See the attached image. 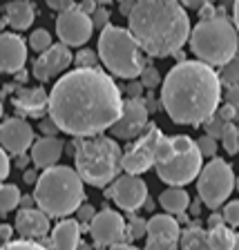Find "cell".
<instances>
[{
  "mask_svg": "<svg viewBox=\"0 0 239 250\" xmlns=\"http://www.w3.org/2000/svg\"><path fill=\"white\" fill-rule=\"evenodd\" d=\"M146 228H148V221L146 219H141V217H134V214H132L130 217V224L125 226V237H128V239H141V237H146Z\"/></svg>",
  "mask_w": 239,
  "mask_h": 250,
  "instance_id": "obj_30",
  "label": "cell"
},
{
  "mask_svg": "<svg viewBox=\"0 0 239 250\" xmlns=\"http://www.w3.org/2000/svg\"><path fill=\"white\" fill-rule=\"evenodd\" d=\"M52 246L61 250H72L81 246V224L76 219H63L52 230Z\"/></svg>",
  "mask_w": 239,
  "mask_h": 250,
  "instance_id": "obj_23",
  "label": "cell"
},
{
  "mask_svg": "<svg viewBox=\"0 0 239 250\" xmlns=\"http://www.w3.org/2000/svg\"><path fill=\"white\" fill-rule=\"evenodd\" d=\"M179 221L174 217L168 214H154L148 219V228H146V246L150 250H172L179 246Z\"/></svg>",
  "mask_w": 239,
  "mask_h": 250,
  "instance_id": "obj_15",
  "label": "cell"
},
{
  "mask_svg": "<svg viewBox=\"0 0 239 250\" xmlns=\"http://www.w3.org/2000/svg\"><path fill=\"white\" fill-rule=\"evenodd\" d=\"M148 112L146 103L141 96H128L121 105V114L114 123L109 125V130L114 134V139H123V141H132L146 130L148 125Z\"/></svg>",
  "mask_w": 239,
  "mask_h": 250,
  "instance_id": "obj_11",
  "label": "cell"
},
{
  "mask_svg": "<svg viewBox=\"0 0 239 250\" xmlns=\"http://www.w3.org/2000/svg\"><path fill=\"white\" fill-rule=\"evenodd\" d=\"M92 18L89 14L81 11L76 5H72L69 9H63L58 11V18H56V34L61 38V42L69 47H81L92 38Z\"/></svg>",
  "mask_w": 239,
  "mask_h": 250,
  "instance_id": "obj_13",
  "label": "cell"
},
{
  "mask_svg": "<svg viewBox=\"0 0 239 250\" xmlns=\"http://www.w3.org/2000/svg\"><path fill=\"white\" fill-rule=\"evenodd\" d=\"M219 141H221V146H224V150L228 152V154L235 156L239 152V127L237 125H233V121L226 123L224 134L219 136Z\"/></svg>",
  "mask_w": 239,
  "mask_h": 250,
  "instance_id": "obj_28",
  "label": "cell"
},
{
  "mask_svg": "<svg viewBox=\"0 0 239 250\" xmlns=\"http://www.w3.org/2000/svg\"><path fill=\"white\" fill-rule=\"evenodd\" d=\"M215 112H217V114L221 116V119H224L226 123H230V121H233L235 116H237V109H235L230 103H226V105H221V107H217Z\"/></svg>",
  "mask_w": 239,
  "mask_h": 250,
  "instance_id": "obj_43",
  "label": "cell"
},
{
  "mask_svg": "<svg viewBox=\"0 0 239 250\" xmlns=\"http://www.w3.org/2000/svg\"><path fill=\"white\" fill-rule=\"evenodd\" d=\"M34 203H36V201H34V194H31V197H29V194H27V197H22V194H21V201H18V206H22V208H31Z\"/></svg>",
  "mask_w": 239,
  "mask_h": 250,
  "instance_id": "obj_50",
  "label": "cell"
},
{
  "mask_svg": "<svg viewBox=\"0 0 239 250\" xmlns=\"http://www.w3.org/2000/svg\"><path fill=\"white\" fill-rule=\"evenodd\" d=\"M201 152L197 141L186 134H161L154 147V170L168 186H188L201 170Z\"/></svg>",
  "mask_w": 239,
  "mask_h": 250,
  "instance_id": "obj_6",
  "label": "cell"
},
{
  "mask_svg": "<svg viewBox=\"0 0 239 250\" xmlns=\"http://www.w3.org/2000/svg\"><path fill=\"white\" fill-rule=\"evenodd\" d=\"M188 208H190V206H188ZM190 210H193V214H197L199 217V212H201V203H193V208Z\"/></svg>",
  "mask_w": 239,
  "mask_h": 250,
  "instance_id": "obj_57",
  "label": "cell"
},
{
  "mask_svg": "<svg viewBox=\"0 0 239 250\" xmlns=\"http://www.w3.org/2000/svg\"><path fill=\"white\" fill-rule=\"evenodd\" d=\"M188 38L195 56L213 67H219L233 56H237L239 34L235 22H230L226 16L215 14L210 18H201L197 27L190 29Z\"/></svg>",
  "mask_w": 239,
  "mask_h": 250,
  "instance_id": "obj_7",
  "label": "cell"
},
{
  "mask_svg": "<svg viewBox=\"0 0 239 250\" xmlns=\"http://www.w3.org/2000/svg\"><path fill=\"white\" fill-rule=\"evenodd\" d=\"M159 203H161V208L166 210V212L179 214V212H183V210H188V206H190V197H188V192L181 186H170L166 192H161Z\"/></svg>",
  "mask_w": 239,
  "mask_h": 250,
  "instance_id": "obj_24",
  "label": "cell"
},
{
  "mask_svg": "<svg viewBox=\"0 0 239 250\" xmlns=\"http://www.w3.org/2000/svg\"><path fill=\"white\" fill-rule=\"evenodd\" d=\"M7 248H38V241L36 239H27V237H22V239H16V241H7Z\"/></svg>",
  "mask_w": 239,
  "mask_h": 250,
  "instance_id": "obj_41",
  "label": "cell"
},
{
  "mask_svg": "<svg viewBox=\"0 0 239 250\" xmlns=\"http://www.w3.org/2000/svg\"><path fill=\"white\" fill-rule=\"evenodd\" d=\"M41 130H43V134H49V136H56L58 132H61V130H58V125L54 123L52 116H47V119L43 121V123H41Z\"/></svg>",
  "mask_w": 239,
  "mask_h": 250,
  "instance_id": "obj_44",
  "label": "cell"
},
{
  "mask_svg": "<svg viewBox=\"0 0 239 250\" xmlns=\"http://www.w3.org/2000/svg\"><path fill=\"white\" fill-rule=\"evenodd\" d=\"M226 103L233 105V107L237 109V114H239V83L228 85V89H226Z\"/></svg>",
  "mask_w": 239,
  "mask_h": 250,
  "instance_id": "obj_40",
  "label": "cell"
},
{
  "mask_svg": "<svg viewBox=\"0 0 239 250\" xmlns=\"http://www.w3.org/2000/svg\"><path fill=\"white\" fill-rule=\"evenodd\" d=\"M49 45H52V36H49L47 29H36L29 36V47L34 52H45Z\"/></svg>",
  "mask_w": 239,
  "mask_h": 250,
  "instance_id": "obj_32",
  "label": "cell"
},
{
  "mask_svg": "<svg viewBox=\"0 0 239 250\" xmlns=\"http://www.w3.org/2000/svg\"><path fill=\"white\" fill-rule=\"evenodd\" d=\"M139 78H141V83H143V87H146V89H154L156 85L161 83L159 69H156L152 62H146V65H143V69H141Z\"/></svg>",
  "mask_w": 239,
  "mask_h": 250,
  "instance_id": "obj_31",
  "label": "cell"
},
{
  "mask_svg": "<svg viewBox=\"0 0 239 250\" xmlns=\"http://www.w3.org/2000/svg\"><path fill=\"white\" fill-rule=\"evenodd\" d=\"M237 127H239V125H237Z\"/></svg>",
  "mask_w": 239,
  "mask_h": 250,
  "instance_id": "obj_63",
  "label": "cell"
},
{
  "mask_svg": "<svg viewBox=\"0 0 239 250\" xmlns=\"http://www.w3.org/2000/svg\"><path fill=\"white\" fill-rule=\"evenodd\" d=\"M34 143V130L25 119H5L0 123V146L5 147L9 154H22Z\"/></svg>",
  "mask_w": 239,
  "mask_h": 250,
  "instance_id": "obj_17",
  "label": "cell"
},
{
  "mask_svg": "<svg viewBox=\"0 0 239 250\" xmlns=\"http://www.w3.org/2000/svg\"><path fill=\"white\" fill-rule=\"evenodd\" d=\"M47 101H49V94L43 87H18L11 103L16 112L27 114L31 119H41L43 114H47Z\"/></svg>",
  "mask_w": 239,
  "mask_h": 250,
  "instance_id": "obj_20",
  "label": "cell"
},
{
  "mask_svg": "<svg viewBox=\"0 0 239 250\" xmlns=\"http://www.w3.org/2000/svg\"><path fill=\"white\" fill-rule=\"evenodd\" d=\"M72 154L74 166H76L74 170L83 179V183L92 188H108L123 170L121 166L123 152H121L116 139L105 136L101 132L89 136H78L72 146Z\"/></svg>",
  "mask_w": 239,
  "mask_h": 250,
  "instance_id": "obj_4",
  "label": "cell"
},
{
  "mask_svg": "<svg viewBox=\"0 0 239 250\" xmlns=\"http://www.w3.org/2000/svg\"><path fill=\"white\" fill-rule=\"evenodd\" d=\"M105 197L119 206L125 212H136L139 208H143V201L148 197V186L139 174H123L116 177L109 183V188L105 190Z\"/></svg>",
  "mask_w": 239,
  "mask_h": 250,
  "instance_id": "obj_12",
  "label": "cell"
},
{
  "mask_svg": "<svg viewBox=\"0 0 239 250\" xmlns=\"http://www.w3.org/2000/svg\"><path fill=\"white\" fill-rule=\"evenodd\" d=\"M18 201H21V190H18V186H14V183L0 186V214L14 210L16 206H18Z\"/></svg>",
  "mask_w": 239,
  "mask_h": 250,
  "instance_id": "obj_27",
  "label": "cell"
},
{
  "mask_svg": "<svg viewBox=\"0 0 239 250\" xmlns=\"http://www.w3.org/2000/svg\"><path fill=\"white\" fill-rule=\"evenodd\" d=\"M31 161V159H27V156H25V152H22V154H16V166H18V167H22V170H25V167H27V163H29Z\"/></svg>",
  "mask_w": 239,
  "mask_h": 250,
  "instance_id": "obj_51",
  "label": "cell"
},
{
  "mask_svg": "<svg viewBox=\"0 0 239 250\" xmlns=\"http://www.w3.org/2000/svg\"><path fill=\"white\" fill-rule=\"evenodd\" d=\"M219 81L228 87V85H235L239 83V61L237 58H230V61H226L224 65H219Z\"/></svg>",
  "mask_w": 239,
  "mask_h": 250,
  "instance_id": "obj_29",
  "label": "cell"
},
{
  "mask_svg": "<svg viewBox=\"0 0 239 250\" xmlns=\"http://www.w3.org/2000/svg\"><path fill=\"white\" fill-rule=\"evenodd\" d=\"M235 190V172L224 159L213 156V161L201 166L197 174V192L199 201L210 210H217L224 206V201Z\"/></svg>",
  "mask_w": 239,
  "mask_h": 250,
  "instance_id": "obj_9",
  "label": "cell"
},
{
  "mask_svg": "<svg viewBox=\"0 0 239 250\" xmlns=\"http://www.w3.org/2000/svg\"><path fill=\"white\" fill-rule=\"evenodd\" d=\"M9 170H11V163H9V152L5 147H0V181H5L9 177Z\"/></svg>",
  "mask_w": 239,
  "mask_h": 250,
  "instance_id": "obj_39",
  "label": "cell"
},
{
  "mask_svg": "<svg viewBox=\"0 0 239 250\" xmlns=\"http://www.w3.org/2000/svg\"><path fill=\"white\" fill-rule=\"evenodd\" d=\"M128 29L143 54L166 58L188 42L190 18L179 0H134Z\"/></svg>",
  "mask_w": 239,
  "mask_h": 250,
  "instance_id": "obj_3",
  "label": "cell"
},
{
  "mask_svg": "<svg viewBox=\"0 0 239 250\" xmlns=\"http://www.w3.org/2000/svg\"><path fill=\"white\" fill-rule=\"evenodd\" d=\"M96 2H99V5H109L112 0H96Z\"/></svg>",
  "mask_w": 239,
  "mask_h": 250,
  "instance_id": "obj_60",
  "label": "cell"
},
{
  "mask_svg": "<svg viewBox=\"0 0 239 250\" xmlns=\"http://www.w3.org/2000/svg\"><path fill=\"white\" fill-rule=\"evenodd\" d=\"M143 208H146L148 212H152V210H154V201H152V199H148V197H146V201H143Z\"/></svg>",
  "mask_w": 239,
  "mask_h": 250,
  "instance_id": "obj_56",
  "label": "cell"
},
{
  "mask_svg": "<svg viewBox=\"0 0 239 250\" xmlns=\"http://www.w3.org/2000/svg\"><path fill=\"white\" fill-rule=\"evenodd\" d=\"M186 9H199L201 5H206V2H213V0H179Z\"/></svg>",
  "mask_w": 239,
  "mask_h": 250,
  "instance_id": "obj_47",
  "label": "cell"
},
{
  "mask_svg": "<svg viewBox=\"0 0 239 250\" xmlns=\"http://www.w3.org/2000/svg\"><path fill=\"white\" fill-rule=\"evenodd\" d=\"M221 214H224V221L230 228H239V201H228Z\"/></svg>",
  "mask_w": 239,
  "mask_h": 250,
  "instance_id": "obj_36",
  "label": "cell"
},
{
  "mask_svg": "<svg viewBox=\"0 0 239 250\" xmlns=\"http://www.w3.org/2000/svg\"><path fill=\"white\" fill-rule=\"evenodd\" d=\"M16 234L27 237V239H45L49 232V214H45V210L41 208H22L16 214Z\"/></svg>",
  "mask_w": 239,
  "mask_h": 250,
  "instance_id": "obj_19",
  "label": "cell"
},
{
  "mask_svg": "<svg viewBox=\"0 0 239 250\" xmlns=\"http://www.w3.org/2000/svg\"><path fill=\"white\" fill-rule=\"evenodd\" d=\"M14 228H11V226H7V224H0V244L5 246L7 241L11 239V237H14Z\"/></svg>",
  "mask_w": 239,
  "mask_h": 250,
  "instance_id": "obj_46",
  "label": "cell"
},
{
  "mask_svg": "<svg viewBox=\"0 0 239 250\" xmlns=\"http://www.w3.org/2000/svg\"><path fill=\"white\" fill-rule=\"evenodd\" d=\"M96 5H99L96 0H83V2L78 5V9H81V11H85V14H92V11L96 9Z\"/></svg>",
  "mask_w": 239,
  "mask_h": 250,
  "instance_id": "obj_48",
  "label": "cell"
},
{
  "mask_svg": "<svg viewBox=\"0 0 239 250\" xmlns=\"http://www.w3.org/2000/svg\"><path fill=\"white\" fill-rule=\"evenodd\" d=\"M143 83L141 81H136V78H130V83L125 85V94L128 96H143Z\"/></svg>",
  "mask_w": 239,
  "mask_h": 250,
  "instance_id": "obj_42",
  "label": "cell"
},
{
  "mask_svg": "<svg viewBox=\"0 0 239 250\" xmlns=\"http://www.w3.org/2000/svg\"><path fill=\"white\" fill-rule=\"evenodd\" d=\"M132 7H134V0H123V5H121V14L128 16V14H130Z\"/></svg>",
  "mask_w": 239,
  "mask_h": 250,
  "instance_id": "obj_54",
  "label": "cell"
},
{
  "mask_svg": "<svg viewBox=\"0 0 239 250\" xmlns=\"http://www.w3.org/2000/svg\"><path fill=\"white\" fill-rule=\"evenodd\" d=\"M233 239H235V232L230 230L228 224L213 226V228L208 230V248L230 250V248H233Z\"/></svg>",
  "mask_w": 239,
  "mask_h": 250,
  "instance_id": "obj_25",
  "label": "cell"
},
{
  "mask_svg": "<svg viewBox=\"0 0 239 250\" xmlns=\"http://www.w3.org/2000/svg\"><path fill=\"white\" fill-rule=\"evenodd\" d=\"M76 212H78L76 214V217H78V224H89V221H92V217L96 214V210H94L89 203H81V206L76 208Z\"/></svg>",
  "mask_w": 239,
  "mask_h": 250,
  "instance_id": "obj_38",
  "label": "cell"
},
{
  "mask_svg": "<svg viewBox=\"0 0 239 250\" xmlns=\"http://www.w3.org/2000/svg\"><path fill=\"white\" fill-rule=\"evenodd\" d=\"M197 147H199V152H201V156H208V159H213V156L217 154L219 143H217V139H215V136L203 134V136H199V139H197Z\"/></svg>",
  "mask_w": 239,
  "mask_h": 250,
  "instance_id": "obj_34",
  "label": "cell"
},
{
  "mask_svg": "<svg viewBox=\"0 0 239 250\" xmlns=\"http://www.w3.org/2000/svg\"><path fill=\"white\" fill-rule=\"evenodd\" d=\"M2 112H5V107H2V101H0V119H2Z\"/></svg>",
  "mask_w": 239,
  "mask_h": 250,
  "instance_id": "obj_62",
  "label": "cell"
},
{
  "mask_svg": "<svg viewBox=\"0 0 239 250\" xmlns=\"http://www.w3.org/2000/svg\"><path fill=\"white\" fill-rule=\"evenodd\" d=\"M99 61L116 78H136L146 65L141 47L132 38L130 29L116 25H105L99 36Z\"/></svg>",
  "mask_w": 239,
  "mask_h": 250,
  "instance_id": "obj_8",
  "label": "cell"
},
{
  "mask_svg": "<svg viewBox=\"0 0 239 250\" xmlns=\"http://www.w3.org/2000/svg\"><path fill=\"white\" fill-rule=\"evenodd\" d=\"M235 188H237V192H239V177H235Z\"/></svg>",
  "mask_w": 239,
  "mask_h": 250,
  "instance_id": "obj_61",
  "label": "cell"
},
{
  "mask_svg": "<svg viewBox=\"0 0 239 250\" xmlns=\"http://www.w3.org/2000/svg\"><path fill=\"white\" fill-rule=\"evenodd\" d=\"M203 127H206V134H210V136H215V139H219V136L224 134L226 121L221 119V116H219L217 112H213V114H210L208 119L203 121Z\"/></svg>",
  "mask_w": 239,
  "mask_h": 250,
  "instance_id": "obj_33",
  "label": "cell"
},
{
  "mask_svg": "<svg viewBox=\"0 0 239 250\" xmlns=\"http://www.w3.org/2000/svg\"><path fill=\"white\" fill-rule=\"evenodd\" d=\"M219 224H226V221H224V214H219V212L210 214V219H208V226H210V228H213V226H219Z\"/></svg>",
  "mask_w": 239,
  "mask_h": 250,
  "instance_id": "obj_49",
  "label": "cell"
},
{
  "mask_svg": "<svg viewBox=\"0 0 239 250\" xmlns=\"http://www.w3.org/2000/svg\"><path fill=\"white\" fill-rule=\"evenodd\" d=\"M36 18V9L29 0H11L5 5V21L14 31L29 29Z\"/></svg>",
  "mask_w": 239,
  "mask_h": 250,
  "instance_id": "obj_22",
  "label": "cell"
},
{
  "mask_svg": "<svg viewBox=\"0 0 239 250\" xmlns=\"http://www.w3.org/2000/svg\"><path fill=\"white\" fill-rule=\"evenodd\" d=\"M27 62V42L16 31L0 34V74H16Z\"/></svg>",
  "mask_w": 239,
  "mask_h": 250,
  "instance_id": "obj_18",
  "label": "cell"
},
{
  "mask_svg": "<svg viewBox=\"0 0 239 250\" xmlns=\"http://www.w3.org/2000/svg\"><path fill=\"white\" fill-rule=\"evenodd\" d=\"M233 21H235V27H237V34H239V0H235V5H233Z\"/></svg>",
  "mask_w": 239,
  "mask_h": 250,
  "instance_id": "obj_53",
  "label": "cell"
},
{
  "mask_svg": "<svg viewBox=\"0 0 239 250\" xmlns=\"http://www.w3.org/2000/svg\"><path fill=\"white\" fill-rule=\"evenodd\" d=\"M143 103H146V107H148V112H156V109H159V103H156L154 99H148V101H143Z\"/></svg>",
  "mask_w": 239,
  "mask_h": 250,
  "instance_id": "obj_55",
  "label": "cell"
},
{
  "mask_svg": "<svg viewBox=\"0 0 239 250\" xmlns=\"http://www.w3.org/2000/svg\"><path fill=\"white\" fill-rule=\"evenodd\" d=\"M89 18H92V25H94V29H103L105 25L109 22V11L105 9L103 5H96V9L89 14Z\"/></svg>",
  "mask_w": 239,
  "mask_h": 250,
  "instance_id": "obj_37",
  "label": "cell"
},
{
  "mask_svg": "<svg viewBox=\"0 0 239 250\" xmlns=\"http://www.w3.org/2000/svg\"><path fill=\"white\" fill-rule=\"evenodd\" d=\"M34 201L49 217H67L85 201L83 179L67 166H49L36 179Z\"/></svg>",
  "mask_w": 239,
  "mask_h": 250,
  "instance_id": "obj_5",
  "label": "cell"
},
{
  "mask_svg": "<svg viewBox=\"0 0 239 250\" xmlns=\"http://www.w3.org/2000/svg\"><path fill=\"white\" fill-rule=\"evenodd\" d=\"M221 81L203 61H179L161 83V107L170 121L199 127L219 107Z\"/></svg>",
  "mask_w": 239,
  "mask_h": 250,
  "instance_id": "obj_2",
  "label": "cell"
},
{
  "mask_svg": "<svg viewBox=\"0 0 239 250\" xmlns=\"http://www.w3.org/2000/svg\"><path fill=\"white\" fill-rule=\"evenodd\" d=\"M179 224H188V214H186V210L183 212H179V219H177Z\"/></svg>",
  "mask_w": 239,
  "mask_h": 250,
  "instance_id": "obj_58",
  "label": "cell"
},
{
  "mask_svg": "<svg viewBox=\"0 0 239 250\" xmlns=\"http://www.w3.org/2000/svg\"><path fill=\"white\" fill-rule=\"evenodd\" d=\"M45 2H47V7L54 11H63V9H69L72 5H76L74 0H45Z\"/></svg>",
  "mask_w": 239,
  "mask_h": 250,
  "instance_id": "obj_45",
  "label": "cell"
},
{
  "mask_svg": "<svg viewBox=\"0 0 239 250\" xmlns=\"http://www.w3.org/2000/svg\"><path fill=\"white\" fill-rule=\"evenodd\" d=\"M89 234L96 246H119L128 244L125 239V219L121 217L116 210L103 208L101 212H96L89 221Z\"/></svg>",
  "mask_w": 239,
  "mask_h": 250,
  "instance_id": "obj_14",
  "label": "cell"
},
{
  "mask_svg": "<svg viewBox=\"0 0 239 250\" xmlns=\"http://www.w3.org/2000/svg\"><path fill=\"white\" fill-rule=\"evenodd\" d=\"M121 89L101 67H76L63 74L47 101V114L58 130L72 136H89L109 130L121 114Z\"/></svg>",
  "mask_w": 239,
  "mask_h": 250,
  "instance_id": "obj_1",
  "label": "cell"
},
{
  "mask_svg": "<svg viewBox=\"0 0 239 250\" xmlns=\"http://www.w3.org/2000/svg\"><path fill=\"white\" fill-rule=\"evenodd\" d=\"M179 246L181 248H208V230H203L199 224L188 226L179 234Z\"/></svg>",
  "mask_w": 239,
  "mask_h": 250,
  "instance_id": "obj_26",
  "label": "cell"
},
{
  "mask_svg": "<svg viewBox=\"0 0 239 250\" xmlns=\"http://www.w3.org/2000/svg\"><path fill=\"white\" fill-rule=\"evenodd\" d=\"M63 141L58 139V136H49V134H43V139H34V143H31V161H34V166L41 167V170H45V167L49 166H56V161L61 159L63 154Z\"/></svg>",
  "mask_w": 239,
  "mask_h": 250,
  "instance_id": "obj_21",
  "label": "cell"
},
{
  "mask_svg": "<svg viewBox=\"0 0 239 250\" xmlns=\"http://www.w3.org/2000/svg\"><path fill=\"white\" fill-rule=\"evenodd\" d=\"M233 250H239V232H235V239H233Z\"/></svg>",
  "mask_w": 239,
  "mask_h": 250,
  "instance_id": "obj_59",
  "label": "cell"
},
{
  "mask_svg": "<svg viewBox=\"0 0 239 250\" xmlns=\"http://www.w3.org/2000/svg\"><path fill=\"white\" fill-rule=\"evenodd\" d=\"M36 179H38L36 170H27L25 177H22V181H25V183H36Z\"/></svg>",
  "mask_w": 239,
  "mask_h": 250,
  "instance_id": "obj_52",
  "label": "cell"
},
{
  "mask_svg": "<svg viewBox=\"0 0 239 250\" xmlns=\"http://www.w3.org/2000/svg\"><path fill=\"white\" fill-rule=\"evenodd\" d=\"M163 132L156 127L154 123H148L146 130L141 132L136 139H132L134 143H130V147L123 152L121 156V166H123L125 172L130 174H143L148 172L152 166H154V147H156V141L161 136Z\"/></svg>",
  "mask_w": 239,
  "mask_h": 250,
  "instance_id": "obj_10",
  "label": "cell"
},
{
  "mask_svg": "<svg viewBox=\"0 0 239 250\" xmlns=\"http://www.w3.org/2000/svg\"><path fill=\"white\" fill-rule=\"evenodd\" d=\"M74 54L69 52V45L65 42H58V45H49L45 52H41V56L34 62V76L41 81V83H47L52 81L54 76L63 74L65 69L72 65Z\"/></svg>",
  "mask_w": 239,
  "mask_h": 250,
  "instance_id": "obj_16",
  "label": "cell"
},
{
  "mask_svg": "<svg viewBox=\"0 0 239 250\" xmlns=\"http://www.w3.org/2000/svg\"><path fill=\"white\" fill-rule=\"evenodd\" d=\"M72 62H76V67H99V54L92 49H83L72 58Z\"/></svg>",
  "mask_w": 239,
  "mask_h": 250,
  "instance_id": "obj_35",
  "label": "cell"
}]
</instances>
